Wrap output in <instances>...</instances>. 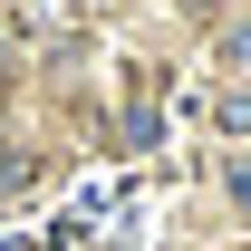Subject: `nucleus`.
Returning <instances> with one entry per match:
<instances>
[{
  "instance_id": "obj_1",
  "label": "nucleus",
  "mask_w": 251,
  "mask_h": 251,
  "mask_svg": "<svg viewBox=\"0 0 251 251\" xmlns=\"http://www.w3.org/2000/svg\"><path fill=\"white\" fill-rule=\"evenodd\" d=\"M232 58H242V68H251V29H232Z\"/></svg>"
}]
</instances>
